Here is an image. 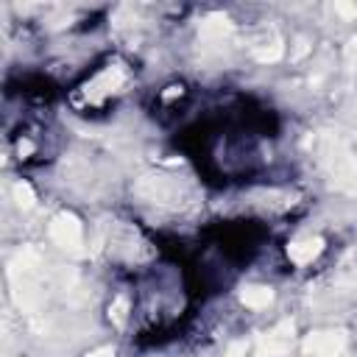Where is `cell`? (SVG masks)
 <instances>
[{"label":"cell","instance_id":"cell-1","mask_svg":"<svg viewBox=\"0 0 357 357\" xmlns=\"http://www.w3.org/2000/svg\"><path fill=\"white\" fill-rule=\"evenodd\" d=\"M321 162L326 165L332 181L349 192H357V159L351 156V151L335 139V137H326L324 145H321Z\"/></svg>","mask_w":357,"mask_h":357},{"label":"cell","instance_id":"cell-2","mask_svg":"<svg viewBox=\"0 0 357 357\" xmlns=\"http://www.w3.org/2000/svg\"><path fill=\"white\" fill-rule=\"evenodd\" d=\"M50 237H53V243L56 245H61L64 251H70V254H81L84 248V229H81V223L73 218V215H67V212H61V215H56L53 218V223H50Z\"/></svg>","mask_w":357,"mask_h":357},{"label":"cell","instance_id":"cell-3","mask_svg":"<svg viewBox=\"0 0 357 357\" xmlns=\"http://www.w3.org/2000/svg\"><path fill=\"white\" fill-rule=\"evenodd\" d=\"M304 349L315 357H346V337L340 332H318L312 337H307Z\"/></svg>","mask_w":357,"mask_h":357},{"label":"cell","instance_id":"cell-4","mask_svg":"<svg viewBox=\"0 0 357 357\" xmlns=\"http://www.w3.org/2000/svg\"><path fill=\"white\" fill-rule=\"evenodd\" d=\"M290 340H293V326L290 324L276 326L273 332L259 337V357H279V354H284L290 349Z\"/></svg>","mask_w":357,"mask_h":357},{"label":"cell","instance_id":"cell-5","mask_svg":"<svg viewBox=\"0 0 357 357\" xmlns=\"http://www.w3.org/2000/svg\"><path fill=\"white\" fill-rule=\"evenodd\" d=\"M321 245H324L321 237H301V240L290 243L287 254H290V259H293L296 265H307V262H312V257H318Z\"/></svg>","mask_w":357,"mask_h":357},{"label":"cell","instance_id":"cell-6","mask_svg":"<svg viewBox=\"0 0 357 357\" xmlns=\"http://www.w3.org/2000/svg\"><path fill=\"white\" fill-rule=\"evenodd\" d=\"M273 298L271 287H245L243 290V304L251 307V310H259V307H268Z\"/></svg>","mask_w":357,"mask_h":357},{"label":"cell","instance_id":"cell-7","mask_svg":"<svg viewBox=\"0 0 357 357\" xmlns=\"http://www.w3.org/2000/svg\"><path fill=\"white\" fill-rule=\"evenodd\" d=\"M14 195L20 198L22 206H31V204H33V195H31V187H28V184H17V187H14Z\"/></svg>","mask_w":357,"mask_h":357},{"label":"cell","instance_id":"cell-8","mask_svg":"<svg viewBox=\"0 0 357 357\" xmlns=\"http://www.w3.org/2000/svg\"><path fill=\"white\" fill-rule=\"evenodd\" d=\"M126 310H128V301L120 296V298L114 301V307H112V318H114L117 324H123V321H126Z\"/></svg>","mask_w":357,"mask_h":357},{"label":"cell","instance_id":"cell-9","mask_svg":"<svg viewBox=\"0 0 357 357\" xmlns=\"http://www.w3.org/2000/svg\"><path fill=\"white\" fill-rule=\"evenodd\" d=\"M245 351H248V343H245V340H237V343L229 346L226 357H245Z\"/></svg>","mask_w":357,"mask_h":357},{"label":"cell","instance_id":"cell-10","mask_svg":"<svg viewBox=\"0 0 357 357\" xmlns=\"http://www.w3.org/2000/svg\"><path fill=\"white\" fill-rule=\"evenodd\" d=\"M114 351L109 349V346H103V349H98V351H92V354H86V357H112Z\"/></svg>","mask_w":357,"mask_h":357}]
</instances>
